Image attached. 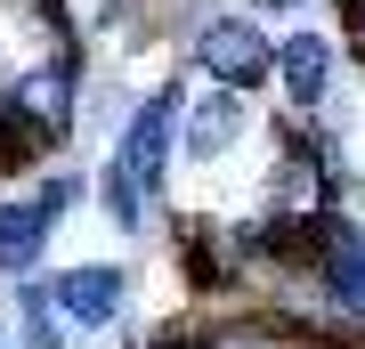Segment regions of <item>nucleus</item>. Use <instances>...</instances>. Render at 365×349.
I'll list each match as a JSON object with an SVG mask.
<instances>
[{"mask_svg": "<svg viewBox=\"0 0 365 349\" xmlns=\"http://www.w3.org/2000/svg\"><path fill=\"white\" fill-rule=\"evenodd\" d=\"M16 341H25V349H66V317H57L49 309V293H16Z\"/></svg>", "mask_w": 365, "mask_h": 349, "instance_id": "nucleus-8", "label": "nucleus"}, {"mask_svg": "<svg viewBox=\"0 0 365 349\" xmlns=\"http://www.w3.org/2000/svg\"><path fill=\"white\" fill-rule=\"evenodd\" d=\"M49 309H57V317H73L81 333L114 325V317H122V268H106V260H81V268H66V276H57V293H49Z\"/></svg>", "mask_w": 365, "mask_h": 349, "instance_id": "nucleus-3", "label": "nucleus"}, {"mask_svg": "<svg viewBox=\"0 0 365 349\" xmlns=\"http://www.w3.org/2000/svg\"><path fill=\"white\" fill-rule=\"evenodd\" d=\"M33 203H41V220L57 228V211H73V203H81V171H57V179H49V187L33 195Z\"/></svg>", "mask_w": 365, "mask_h": 349, "instance_id": "nucleus-10", "label": "nucleus"}, {"mask_svg": "<svg viewBox=\"0 0 365 349\" xmlns=\"http://www.w3.org/2000/svg\"><path fill=\"white\" fill-rule=\"evenodd\" d=\"M268 74H284V90H292L300 106H317V98H325V81H333V41H325V33H292L284 49H276Z\"/></svg>", "mask_w": 365, "mask_h": 349, "instance_id": "nucleus-5", "label": "nucleus"}, {"mask_svg": "<svg viewBox=\"0 0 365 349\" xmlns=\"http://www.w3.org/2000/svg\"><path fill=\"white\" fill-rule=\"evenodd\" d=\"M170 122H179V98H170V90H163V98H146L138 114L122 122V155H114V171H122L138 195H146V187H163V163H170Z\"/></svg>", "mask_w": 365, "mask_h": 349, "instance_id": "nucleus-2", "label": "nucleus"}, {"mask_svg": "<svg viewBox=\"0 0 365 349\" xmlns=\"http://www.w3.org/2000/svg\"><path fill=\"white\" fill-rule=\"evenodd\" d=\"M98 187H106V211H114V228H146V195L122 179L114 163H106V179H98Z\"/></svg>", "mask_w": 365, "mask_h": 349, "instance_id": "nucleus-9", "label": "nucleus"}, {"mask_svg": "<svg viewBox=\"0 0 365 349\" xmlns=\"http://www.w3.org/2000/svg\"><path fill=\"white\" fill-rule=\"evenodd\" d=\"M244 138V98H227V90H211L195 114H187V146L211 163V155H227V146Z\"/></svg>", "mask_w": 365, "mask_h": 349, "instance_id": "nucleus-7", "label": "nucleus"}, {"mask_svg": "<svg viewBox=\"0 0 365 349\" xmlns=\"http://www.w3.org/2000/svg\"><path fill=\"white\" fill-rule=\"evenodd\" d=\"M146 349H211V341H203V333H155Z\"/></svg>", "mask_w": 365, "mask_h": 349, "instance_id": "nucleus-11", "label": "nucleus"}, {"mask_svg": "<svg viewBox=\"0 0 365 349\" xmlns=\"http://www.w3.org/2000/svg\"><path fill=\"white\" fill-rule=\"evenodd\" d=\"M195 65L211 74V90L244 98V90H260V81H268L276 49H268V33H260V25H244V16H211V25L195 33Z\"/></svg>", "mask_w": 365, "mask_h": 349, "instance_id": "nucleus-1", "label": "nucleus"}, {"mask_svg": "<svg viewBox=\"0 0 365 349\" xmlns=\"http://www.w3.org/2000/svg\"><path fill=\"white\" fill-rule=\"evenodd\" d=\"M317 285H325L333 309H365V236L333 211V228H325V244H317Z\"/></svg>", "mask_w": 365, "mask_h": 349, "instance_id": "nucleus-4", "label": "nucleus"}, {"mask_svg": "<svg viewBox=\"0 0 365 349\" xmlns=\"http://www.w3.org/2000/svg\"><path fill=\"white\" fill-rule=\"evenodd\" d=\"M41 244H49V220H41V203H33V195L0 203V268H9V276L41 268Z\"/></svg>", "mask_w": 365, "mask_h": 349, "instance_id": "nucleus-6", "label": "nucleus"}, {"mask_svg": "<svg viewBox=\"0 0 365 349\" xmlns=\"http://www.w3.org/2000/svg\"><path fill=\"white\" fill-rule=\"evenodd\" d=\"M268 9H292V0H268Z\"/></svg>", "mask_w": 365, "mask_h": 349, "instance_id": "nucleus-12", "label": "nucleus"}]
</instances>
